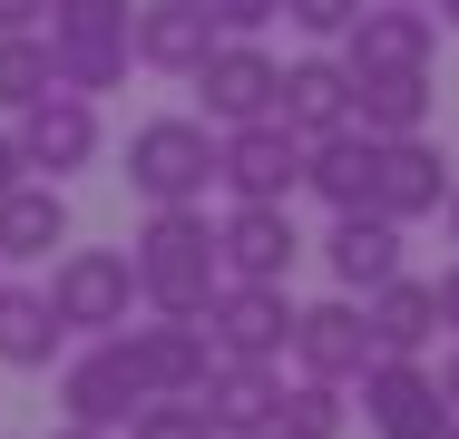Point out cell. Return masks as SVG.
Instances as JSON below:
<instances>
[{"label":"cell","mask_w":459,"mask_h":439,"mask_svg":"<svg viewBox=\"0 0 459 439\" xmlns=\"http://www.w3.org/2000/svg\"><path fill=\"white\" fill-rule=\"evenodd\" d=\"M362 323H371V351H430L440 342V283H420L411 263L391 283L362 293Z\"/></svg>","instance_id":"obj_20"},{"label":"cell","mask_w":459,"mask_h":439,"mask_svg":"<svg viewBox=\"0 0 459 439\" xmlns=\"http://www.w3.org/2000/svg\"><path fill=\"white\" fill-rule=\"evenodd\" d=\"M352 127H362V137H411V127H430V69L352 79Z\"/></svg>","instance_id":"obj_24"},{"label":"cell","mask_w":459,"mask_h":439,"mask_svg":"<svg viewBox=\"0 0 459 439\" xmlns=\"http://www.w3.org/2000/svg\"><path fill=\"white\" fill-rule=\"evenodd\" d=\"M440 391H450V410H459V332H450V361H440Z\"/></svg>","instance_id":"obj_33"},{"label":"cell","mask_w":459,"mask_h":439,"mask_svg":"<svg viewBox=\"0 0 459 439\" xmlns=\"http://www.w3.org/2000/svg\"><path fill=\"white\" fill-rule=\"evenodd\" d=\"M430 10H440V30H459V0H430Z\"/></svg>","instance_id":"obj_36"},{"label":"cell","mask_w":459,"mask_h":439,"mask_svg":"<svg viewBox=\"0 0 459 439\" xmlns=\"http://www.w3.org/2000/svg\"><path fill=\"white\" fill-rule=\"evenodd\" d=\"M215 254H225V273H245V283H293V254H303L293 205L225 195V215H215Z\"/></svg>","instance_id":"obj_14"},{"label":"cell","mask_w":459,"mask_h":439,"mask_svg":"<svg viewBox=\"0 0 459 439\" xmlns=\"http://www.w3.org/2000/svg\"><path fill=\"white\" fill-rule=\"evenodd\" d=\"M215 185H225V195H255V205H293V195H303V137H293L283 117L215 127Z\"/></svg>","instance_id":"obj_7"},{"label":"cell","mask_w":459,"mask_h":439,"mask_svg":"<svg viewBox=\"0 0 459 439\" xmlns=\"http://www.w3.org/2000/svg\"><path fill=\"white\" fill-rule=\"evenodd\" d=\"M225 39H264V20H283V0H205Z\"/></svg>","instance_id":"obj_29"},{"label":"cell","mask_w":459,"mask_h":439,"mask_svg":"<svg viewBox=\"0 0 459 439\" xmlns=\"http://www.w3.org/2000/svg\"><path fill=\"white\" fill-rule=\"evenodd\" d=\"M430 59H440V10H420V0H362L352 30H342V69H352V79L430 69Z\"/></svg>","instance_id":"obj_11"},{"label":"cell","mask_w":459,"mask_h":439,"mask_svg":"<svg viewBox=\"0 0 459 439\" xmlns=\"http://www.w3.org/2000/svg\"><path fill=\"white\" fill-rule=\"evenodd\" d=\"M59 88V69H49V39L39 30H0V108L20 117L30 98H49Z\"/></svg>","instance_id":"obj_26"},{"label":"cell","mask_w":459,"mask_h":439,"mask_svg":"<svg viewBox=\"0 0 459 439\" xmlns=\"http://www.w3.org/2000/svg\"><path fill=\"white\" fill-rule=\"evenodd\" d=\"M274 400H283V361H235V351H215L205 381H195V410L215 420V439L274 430Z\"/></svg>","instance_id":"obj_16"},{"label":"cell","mask_w":459,"mask_h":439,"mask_svg":"<svg viewBox=\"0 0 459 439\" xmlns=\"http://www.w3.org/2000/svg\"><path fill=\"white\" fill-rule=\"evenodd\" d=\"M117 439H215V420H205L195 391H186V400H137V420H127Z\"/></svg>","instance_id":"obj_27"},{"label":"cell","mask_w":459,"mask_h":439,"mask_svg":"<svg viewBox=\"0 0 459 439\" xmlns=\"http://www.w3.org/2000/svg\"><path fill=\"white\" fill-rule=\"evenodd\" d=\"M255 439H283V430H255Z\"/></svg>","instance_id":"obj_38"},{"label":"cell","mask_w":459,"mask_h":439,"mask_svg":"<svg viewBox=\"0 0 459 439\" xmlns=\"http://www.w3.org/2000/svg\"><path fill=\"white\" fill-rule=\"evenodd\" d=\"M127 263H137V303L147 313H205V293L225 283V254H215V215L205 205H147V225L127 235Z\"/></svg>","instance_id":"obj_1"},{"label":"cell","mask_w":459,"mask_h":439,"mask_svg":"<svg viewBox=\"0 0 459 439\" xmlns=\"http://www.w3.org/2000/svg\"><path fill=\"white\" fill-rule=\"evenodd\" d=\"M69 351V323L49 313L39 283H0V371H49Z\"/></svg>","instance_id":"obj_22"},{"label":"cell","mask_w":459,"mask_h":439,"mask_svg":"<svg viewBox=\"0 0 459 439\" xmlns=\"http://www.w3.org/2000/svg\"><path fill=\"white\" fill-rule=\"evenodd\" d=\"M420 10H430V0H420Z\"/></svg>","instance_id":"obj_39"},{"label":"cell","mask_w":459,"mask_h":439,"mask_svg":"<svg viewBox=\"0 0 459 439\" xmlns=\"http://www.w3.org/2000/svg\"><path fill=\"white\" fill-rule=\"evenodd\" d=\"M352 10H362V0H283V20H293L303 39H342V30H352Z\"/></svg>","instance_id":"obj_28"},{"label":"cell","mask_w":459,"mask_h":439,"mask_svg":"<svg viewBox=\"0 0 459 439\" xmlns=\"http://www.w3.org/2000/svg\"><path fill=\"white\" fill-rule=\"evenodd\" d=\"M342 420H352L342 381H313V371L283 381V400H274V430H283V439H342Z\"/></svg>","instance_id":"obj_25"},{"label":"cell","mask_w":459,"mask_h":439,"mask_svg":"<svg viewBox=\"0 0 459 439\" xmlns=\"http://www.w3.org/2000/svg\"><path fill=\"white\" fill-rule=\"evenodd\" d=\"M293 371H313V381H342L352 391V371L371 361V323H362V293H333V303H293Z\"/></svg>","instance_id":"obj_15"},{"label":"cell","mask_w":459,"mask_h":439,"mask_svg":"<svg viewBox=\"0 0 459 439\" xmlns=\"http://www.w3.org/2000/svg\"><path fill=\"white\" fill-rule=\"evenodd\" d=\"M440 195H450V157L430 147V127H411V137H371V215H391V225H420V215H440Z\"/></svg>","instance_id":"obj_12"},{"label":"cell","mask_w":459,"mask_h":439,"mask_svg":"<svg viewBox=\"0 0 459 439\" xmlns=\"http://www.w3.org/2000/svg\"><path fill=\"white\" fill-rule=\"evenodd\" d=\"M127 20H137V0H49L39 39H49V69H59V88H79V98L127 88V69H137Z\"/></svg>","instance_id":"obj_2"},{"label":"cell","mask_w":459,"mask_h":439,"mask_svg":"<svg viewBox=\"0 0 459 439\" xmlns=\"http://www.w3.org/2000/svg\"><path fill=\"white\" fill-rule=\"evenodd\" d=\"M440 332H459V263L440 273Z\"/></svg>","instance_id":"obj_32"},{"label":"cell","mask_w":459,"mask_h":439,"mask_svg":"<svg viewBox=\"0 0 459 439\" xmlns=\"http://www.w3.org/2000/svg\"><path fill=\"white\" fill-rule=\"evenodd\" d=\"M205 342L235 351V361H283V342H293V293L283 283H245V273H225L215 293H205Z\"/></svg>","instance_id":"obj_10"},{"label":"cell","mask_w":459,"mask_h":439,"mask_svg":"<svg viewBox=\"0 0 459 439\" xmlns=\"http://www.w3.org/2000/svg\"><path fill=\"white\" fill-rule=\"evenodd\" d=\"M117 351H127V371H137L147 400H186L205 381V361H215L205 323H186V313H127L117 323Z\"/></svg>","instance_id":"obj_8"},{"label":"cell","mask_w":459,"mask_h":439,"mask_svg":"<svg viewBox=\"0 0 459 439\" xmlns=\"http://www.w3.org/2000/svg\"><path fill=\"white\" fill-rule=\"evenodd\" d=\"M59 245H69V195L49 176H20L0 195V263H49Z\"/></svg>","instance_id":"obj_21"},{"label":"cell","mask_w":459,"mask_h":439,"mask_svg":"<svg viewBox=\"0 0 459 439\" xmlns=\"http://www.w3.org/2000/svg\"><path fill=\"white\" fill-rule=\"evenodd\" d=\"M440 439H459V410H450V430H440Z\"/></svg>","instance_id":"obj_37"},{"label":"cell","mask_w":459,"mask_h":439,"mask_svg":"<svg viewBox=\"0 0 459 439\" xmlns=\"http://www.w3.org/2000/svg\"><path fill=\"white\" fill-rule=\"evenodd\" d=\"M10 137H20V167L49 176V185H69L79 167H98V147H108V127H98V98L79 88H49V98H30L20 117H10Z\"/></svg>","instance_id":"obj_6"},{"label":"cell","mask_w":459,"mask_h":439,"mask_svg":"<svg viewBox=\"0 0 459 439\" xmlns=\"http://www.w3.org/2000/svg\"><path fill=\"white\" fill-rule=\"evenodd\" d=\"M274 117L293 127V137H323V127H352V69L342 59H283V79H274Z\"/></svg>","instance_id":"obj_19"},{"label":"cell","mask_w":459,"mask_h":439,"mask_svg":"<svg viewBox=\"0 0 459 439\" xmlns=\"http://www.w3.org/2000/svg\"><path fill=\"white\" fill-rule=\"evenodd\" d=\"M215 39H225V30H215L205 0H137V20H127V49H137V69H157V79H195V59H205Z\"/></svg>","instance_id":"obj_17"},{"label":"cell","mask_w":459,"mask_h":439,"mask_svg":"<svg viewBox=\"0 0 459 439\" xmlns=\"http://www.w3.org/2000/svg\"><path fill=\"white\" fill-rule=\"evenodd\" d=\"M39 293H49V313L69 323V342H98V332H117L127 313H147V303H137V263H127V245H59Z\"/></svg>","instance_id":"obj_3"},{"label":"cell","mask_w":459,"mask_h":439,"mask_svg":"<svg viewBox=\"0 0 459 439\" xmlns=\"http://www.w3.org/2000/svg\"><path fill=\"white\" fill-rule=\"evenodd\" d=\"M352 391H362L371 439H440L450 430V391H440V371H420V351H371L352 371Z\"/></svg>","instance_id":"obj_5"},{"label":"cell","mask_w":459,"mask_h":439,"mask_svg":"<svg viewBox=\"0 0 459 439\" xmlns=\"http://www.w3.org/2000/svg\"><path fill=\"white\" fill-rule=\"evenodd\" d=\"M274 79H283V59L264 39H215L186 88H195V117L205 127H245V117H274Z\"/></svg>","instance_id":"obj_9"},{"label":"cell","mask_w":459,"mask_h":439,"mask_svg":"<svg viewBox=\"0 0 459 439\" xmlns=\"http://www.w3.org/2000/svg\"><path fill=\"white\" fill-rule=\"evenodd\" d=\"M49 439H117V430H89V420H59Z\"/></svg>","instance_id":"obj_34"},{"label":"cell","mask_w":459,"mask_h":439,"mask_svg":"<svg viewBox=\"0 0 459 439\" xmlns=\"http://www.w3.org/2000/svg\"><path fill=\"white\" fill-rule=\"evenodd\" d=\"M440 215H450V245H459V176H450V195H440Z\"/></svg>","instance_id":"obj_35"},{"label":"cell","mask_w":459,"mask_h":439,"mask_svg":"<svg viewBox=\"0 0 459 439\" xmlns=\"http://www.w3.org/2000/svg\"><path fill=\"white\" fill-rule=\"evenodd\" d=\"M127 185L147 205H205V185H215V127L205 117H147V127H127Z\"/></svg>","instance_id":"obj_4"},{"label":"cell","mask_w":459,"mask_h":439,"mask_svg":"<svg viewBox=\"0 0 459 439\" xmlns=\"http://www.w3.org/2000/svg\"><path fill=\"white\" fill-rule=\"evenodd\" d=\"M137 371H127V351H117V332H98V342L59 351V410L69 420H89V430H127L137 420Z\"/></svg>","instance_id":"obj_13"},{"label":"cell","mask_w":459,"mask_h":439,"mask_svg":"<svg viewBox=\"0 0 459 439\" xmlns=\"http://www.w3.org/2000/svg\"><path fill=\"white\" fill-rule=\"evenodd\" d=\"M303 195H323L333 215L371 195V137H362V127H323V137H303Z\"/></svg>","instance_id":"obj_23"},{"label":"cell","mask_w":459,"mask_h":439,"mask_svg":"<svg viewBox=\"0 0 459 439\" xmlns=\"http://www.w3.org/2000/svg\"><path fill=\"white\" fill-rule=\"evenodd\" d=\"M323 263H333V283H342V293H371V283H391V273H401V225H391V215H371V205H342V215L323 225Z\"/></svg>","instance_id":"obj_18"},{"label":"cell","mask_w":459,"mask_h":439,"mask_svg":"<svg viewBox=\"0 0 459 439\" xmlns=\"http://www.w3.org/2000/svg\"><path fill=\"white\" fill-rule=\"evenodd\" d=\"M49 20V0H0V30H39Z\"/></svg>","instance_id":"obj_30"},{"label":"cell","mask_w":459,"mask_h":439,"mask_svg":"<svg viewBox=\"0 0 459 439\" xmlns=\"http://www.w3.org/2000/svg\"><path fill=\"white\" fill-rule=\"evenodd\" d=\"M20 176H30V167H20V137H10V127H0V195H10V185H20Z\"/></svg>","instance_id":"obj_31"}]
</instances>
